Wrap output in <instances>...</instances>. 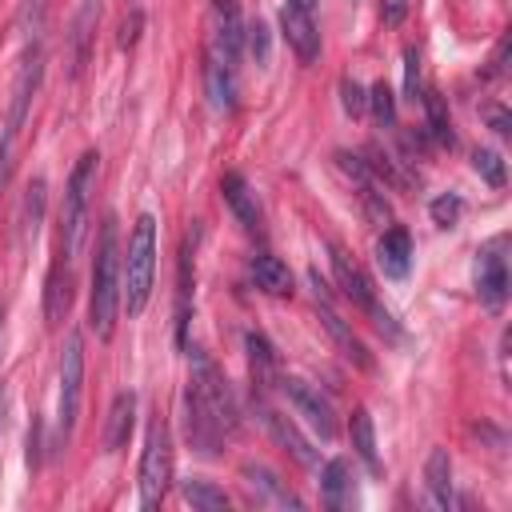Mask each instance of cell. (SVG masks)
Returning <instances> with one entry per match:
<instances>
[{
  "mask_svg": "<svg viewBox=\"0 0 512 512\" xmlns=\"http://www.w3.org/2000/svg\"><path fill=\"white\" fill-rule=\"evenodd\" d=\"M136 428V392H116L104 420V452H120Z\"/></svg>",
  "mask_w": 512,
  "mask_h": 512,
  "instance_id": "cell-21",
  "label": "cell"
},
{
  "mask_svg": "<svg viewBox=\"0 0 512 512\" xmlns=\"http://www.w3.org/2000/svg\"><path fill=\"white\" fill-rule=\"evenodd\" d=\"M488 124H492L500 136H508V132H512V128H508V112H504V108H488Z\"/></svg>",
  "mask_w": 512,
  "mask_h": 512,
  "instance_id": "cell-37",
  "label": "cell"
},
{
  "mask_svg": "<svg viewBox=\"0 0 512 512\" xmlns=\"http://www.w3.org/2000/svg\"><path fill=\"white\" fill-rule=\"evenodd\" d=\"M348 432H352V448H356L360 464L368 468V476H384V464H380V452H376V428H372L368 408H356V412H352Z\"/></svg>",
  "mask_w": 512,
  "mask_h": 512,
  "instance_id": "cell-23",
  "label": "cell"
},
{
  "mask_svg": "<svg viewBox=\"0 0 512 512\" xmlns=\"http://www.w3.org/2000/svg\"><path fill=\"white\" fill-rule=\"evenodd\" d=\"M220 192H224V204H228V208L236 212V220L244 224V232L264 236V212H260L256 192L248 188V180H244L240 172H228V176L220 180Z\"/></svg>",
  "mask_w": 512,
  "mask_h": 512,
  "instance_id": "cell-17",
  "label": "cell"
},
{
  "mask_svg": "<svg viewBox=\"0 0 512 512\" xmlns=\"http://www.w3.org/2000/svg\"><path fill=\"white\" fill-rule=\"evenodd\" d=\"M504 244H508V240L496 236V240H488V244L476 252V296H480V304L492 308V312L504 308V300H508V284H512Z\"/></svg>",
  "mask_w": 512,
  "mask_h": 512,
  "instance_id": "cell-8",
  "label": "cell"
},
{
  "mask_svg": "<svg viewBox=\"0 0 512 512\" xmlns=\"http://www.w3.org/2000/svg\"><path fill=\"white\" fill-rule=\"evenodd\" d=\"M140 20H144L140 8H132V16L120 24V48H132V44H136V36H140Z\"/></svg>",
  "mask_w": 512,
  "mask_h": 512,
  "instance_id": "cell-35",
  "label": "cell"
},
{
  "mask_svg": "<svg viewBox=\"0 0 512 512\" xmlns=\"http://www.w3.org/2000/svg\"><path fill=\"white\" fill-rule=\"evenodd\" d=\"M96 168H100V156L96 152H84L68 176V192H64V212H60V256L72 260L84 244V228H88V204H92V192H96Z\"/></svg>",
  "mask_w": 512,
  "mask_h": 512,
  "instance_id": "cell-4",
  "label": "cell"
},
{
  "mask_svg": "<svg viewBox=\"0 0 512 512\" xmlns=\"http://www.w3.org/2000/svg\"><path fill=\"white\" fill-rule=\"evenodd\" d=\"M0 340H4V304H0Z\"/></svg>",
  "mask_w": 512,
  "mask_h": 512,
  "instance_id": "cell-38",
  "label": "cell"
},
{
  "mask_svg": "<svg viewBox=\"0 0 512 512\" xmlns=\"http://www.w3.org/2000/svg\"><path fill=\"white\" fill-rule=\"evenodd\" d=\"M404 12H408V0H384V4H380V20H384V24H400Z\"/></svg>",
  "mask_w": 512,
  "mask_h": 512,
  "instance_id": "cell-36",
  "label": "cell"
},
{
  "mask_svg": "<svg viewBox=\"0 0 512 512\" xmlns=\"http://www.w3.org/2000/svg\"><path fill=\"white\" fill-rule=\"evenodd\" d=\"M244 44H248V52H252L260 64L268 60V32H264V24H260V20L244 24Z\"/></svg>",
  "mask_w": 512,
  "mask_h": 512,
  "instance_id": "cell-34",
  "label": "cell"
},
{
  "mask_svg": "<svg viewBox=\"0 0 512 512\" xmlns=\"http://www.w3.org/2000/svg\"><path fill=\"white\" fill-rule=\"evenodd\" d=\"M184 408H188V440L204 456H216L220 444L240 428L232 388L204 352H192V380L184 392Z\"/></svg>",
  "mask_w": 512,
  "mask_h": 512,
  "instance_id": "cell-1",
  "label": "cell"
},
{
  "mask_svg": "<svg viewBox=\"0 0 512 512\" xmlns=\"http://www.w3.org/2000/svg\"><path fill=\"white\" fill-rule=\"evenodd\" d=\"M312 288H316V312H320V324H324V332L332 336V344L356 364V368H372V356H368V348L360 344V336L340 320V312L328 304V292H320V272H312Z\"/></svg>",
  "mask_w": 512,
  "mask_h": 512,
  "instance_id": "cell-13",
  "label": "cell"
},
{
  "mask_svg": "<svg viewBox=\"0 0 512 512\" xmlns=\"http://www.w3.org/2000/svg\"><path fill=\"white\" fill-rule=\"evenodd\" d=\"M472 168H476L492 188H504V160H500V152H492V148L472 152Z\"/></svg>",
  "mask_w": 512,
  "mask_h": 512,
  "instance_id": "cell-30",
  "label": "cell"
},
{
  "mask_svg": "<svg viewBox=\"0 0 512 512\" xmlns=\"http://www.w3.org/2000/svg\"><path fill=\"white\" fill-rule=\"evenodd\" d=\"M368 108H372L380 128H396V96H392V88L384 80L368 88Z\"/></svg>",
  "mask_w": 512,
  "mask_h": 512,
  "instance_id": "cell-28",
  "label": "cell"
},
{
  "mask_svg": "<svg viewBox=\"0 0 512 512\" xmlns=\"http://www.w3.org/2000/svg\"><path fill=\"white\" fill-rule=\"evenodd\" d=\"M256 408H260V420H264V428H268V436L296 460V464H304V468H316V452L308 448V440L296 432V424L288 420V416H280L264 396H256Z\"/></svg>",
  "mask_w": 512,
  "mask_h": 512,
  "instance_id": "cell-15",
  "label": "cell"
},
{
  "mask_svg": "<svg viewBox=\"0 0 512 512\" xmlns=\"http://www.w3.org/2000/svg\"><path fill=\"white\" fill-rule=\"evenodd\" d=\"M252 280H256V288L268 292V296H288V292H292V272H288V264H284L280 256H272V252L252 256Z\"/></svg>",
  "mask_w": 512,
  "mask_h": 512,
  "instance_id": "cell-25",
  "label": "cell"
},
{
  "mask_svg": "<svg viewBox=\"0 0 512 512\" xmlns=\"http://www.w3.org/2000/svg\"><path fill=\"white\" fill-rule=\"evenodd\" d=\"M280 28H284V40L288 48L296 52L300 64H312L320 56V28H316V16L308 4H296V0H284L280 8Z\"/></svg>",
  "mask_w": 512,
  "mask_h": 512,
  "instance_id": "cell-11",
  "label": "cell"
},
{
  "mask_svg": "<svg viewBox=\"0 0 512 512\" xmlns=\"http://www.w3.org/2000/svg\"><path fill=\"white\" fill-rule=\"evenodd\" d=\"M424 484L436 508H452V456L448 448H432L424 464Z\"/></svg>",
  "mask_w": 512,
  "mask_h": 512,
  "instance_id": "cell-24",
  "label": "cell"
},
{
  "mask_svg": "<svg viewBox=\"0 0 512 512\" xmlns=\"http://www.w3.org/2000/svg\"><path fill=\"white\" fill-rule=\"evenodd\" d=\"M276 384H280L284 400L292 404V412L304 416L320 440H332V436L340 432V424H336V408H332V400H328L316 384H308V380H300V376H276Z\"/></svg>",
  "mask_w": 512,
  "mask_h": 512,
  "instance_id": "cell-7",
  "label": "cell"
},
{
  "mask_svg": "<svg viewBox=\"0 0 512 512\" xmlns=\"http://www.w3.org/2000/svg\"><path fill=\"white\" fill-rule=\"evenodd\" d=\"M152 280H156V216L144 212L132 224L128 248L120 256V304L128 308V316H140L148 308Z\"/></svg>",
  "mask_w": 512,
  "mask_h": 512,
  "instance_id": "cell-3",
  "label": "cell"
},
{
  "mask_svg": "<svg viewBox=\"0 0 512 512\" xmlns=\"http://www.w3.org/2000/svg\"><path fill=\"white\" fill-rule=\"evenodd\" d=\"M328 252H332V272H336L340 292H344L356 308H364L368 316H376L384 304L376 300V284H372V276L364 272V264H360L344 244H328Z\"/></svg>",
  "mask_w": 512,
  "mask_h": 512,
  "instance_id": "cell-9",
  "label": "cell"
},
{
  "mask_svg": "<svg viewBox=\"0 0 512 512\" xmlns=\"http://www.w3.org/2000/svg\"><path fill=\"white\" fill-rule=\"evenodd\" d=\"M68 264L72 260H64V256H56V264H52V272H48V280H44V320L56 328L64 316H68V308H72V272H68Z\"/></svg>",
  "mask_w": 512,
  "mask_h": 512,
  "instance_id": "cell-20",
  "label": "cell"
},
{
  "mask_svg": "<svg viewBox=\"0 0 512 512\" xmlns=\"http://www.w3.org/2000/svg\"><path fill=\"white\" fill-rule=\"evenodd\" d=\"M424 92V80H420V52L416 48H404V96L416 104Z\"/></svg>",
  "mask_w": 512,
  "mask_h": 512,
  "instance_id": "cell-32",
  "label": "cell"
},
{
  "mask_svg": "<svg viewBox=\"0 0 512 512\" xmlns=\"http://www.w3.org/2000/svg\"><path fill=\"white\" fill-rule=\"evenodd\" d=\"M240 484H244V492L252 496V504H260V508H292V512H300L304 508V500L288 488V480H280L272 468H264V464H244L240 468Z\"/></svg>",
  "mask_w": 512,
  "mask_h": 512,
  "instance_id": "cell-10",
  "label": "cell"
},
{
  "mask_svg": "<svg viewBox=\"0 0 512 512\" xmlns=\"http://www.w3.org/2000/svg\"><path fill=\"white\" fill-rule=\"evenodd\" d=\"M420 104H424V116H428V136L444 148L456 144V132H452V116H448V100L436 92V88H424L420 92Z\"/></svg>",
  "mask_w": 512,
  "mask_h": 512,
  "instance_id": "cell-26",
  "label": "cell"
},
{
  "mask_svg": "<svg viewBox=\"0 0 512 512\" xmlns=\"http://www.w3.org/2000/svg\"><path fill=\"white\" fill-rule=\"evenodd\" d=\"M80 392H84V344L76 332H68V340L60 348V424H56L60 448L72 440V428L80 416Z\"/></svg>",
  "mask_w": 512,
  "mask_h": 512,
  "instance_id": "cell-6",
  "label": "cell"
},
{
  "mask_svg": "<svg viewBox=\"0 0 512 512\" xmlns=\"http://www.w3.org/2000/svg\"><path fill=\"white\" fill-rule=\"evenodd\" d=\"M96 24H100V0H84L72 16V32H68V72L72 80L88 68L92 44H96Z\"/></svg>",
  "mask_w": 512,
  "mask_h": 512,
  "instance_id": "cell-14",
  "label": "cell"
},
{
  "mask_svg": "<svg viewBox=\"0 0 512 512\" xmlns=\"http://www.w3.org/2000/svg\"><path fill=\"white\" fill-rule=\"evenodd\" d=\"M340 100H344V112L348 116H364V108H368V92L356 84V80H340Z\"/></svg>",
  "mask_w": 512,
  "mask_h": 512,
  "instance_id": "cell-33",
  "label": "cell"
},
{
  "mask_svg": "<svg viewBox=\"0 0 512 512\" xmlns=\"http://www.w3.org/2000/svg\"><path fill=\"white\" fill-rule=\"evenodd\" d=\"M320 496H324V504L328 508H336V512H344V508H352L356 504V476H352V464L348 460H328L324 468H320Z\"/></svg>",
  "mask_w": 512,
  "mask_h": 512,
  "instance_id": "cell-19",
  "label": "cell"
},
{
  "mask_svg": "<svg viewBox=\"0 0 512 512\" xmlns=\"http://www.w3.org/2000/svg\"><path fill=\"white\" fill-rule=\"evenodd\" d=\"M172 484V432L168 424L156 416L148 424V436H144V452H140V504L144 508H156L164 500Z\"/></svg>",
  "mask_w": 512,
  "mask_h": 512,
  "instance_id": "cell-5",
  "label": "cell"
},
{
  "mask_svg": "<svg viewBox=\"0 0 512 512\" xmlns=\"http://www.w3.org/2000/svg\"><path fill=\"white\" fill-rule=\"evenodd\" d=\"M376 264H380V272L388 280H404L408 276V268H412V236H408V228L392 224V228L380 232V240H376Z\"/></svg>",
  "mask_w": 512,
  "mask_h": 512,
  "instance_id": "cell-18",
  "label": "cell"
},
{
  "mask_svg": "<svg viewBox=\"0 0 512 512\" xmlns=\"http://www.w3.org/2000/svg\"><path fill=\"white\" fill-rule=\"evenodd\" d=\"M44 180L36 176L32 184H28V196H24V220H20V228H24V236L32 232L36 236V224H40V212H44Z\"/></svg>",
  "mask_w": 512,
  "mask_h": 512,
  "instance_id": "cell-29",
  "label": "cell"
},
{
  "mask_svg": "<svg viewBox=\"0 0 512 512\" xmlns=\"http://www.w3.org/2000/svg\"><path fill=\"white\" fill-rule=\"evenodd\" d=\"M120 228L116 216H104L96 256H92V292H88V324L100 340L112 336L120 312Z\"/></svg>",
  "mask_w": 512,
  "mask_h": 512,
  "instance_id": "cell-2",
  "label": "cell"
},
{
  "mask_svg": "<svg viewBox=\"0 0 512 512\" xmlns=\"http://www.w3.org/2000/svg\"><path fill=\"white\" fill-rule=\"evenodd\" d=\"M460 216H464V200L460 196H440V200H432V220L440 224V228H456L460 224Z\"/></svg>",
  "mask_w": 512,
  "mask_h": 512,
  "instance_id": "cell-31",
  "label": "cell"
},
{
  "mask_svg": "<svg viewBox=\"0 0 512 512\" xmlns=\"http://www.w3.org/2000/svg\"><path fill=\"white\" fill-rule=\"evenodd\" d=\"M204 92H208L212 112H232L236 108V64H228L212 48L204 52Z\"/></svg>",
  "mask_w": 512,
  "mask_h": 512,
  "instance_id": "cell-16",
  "label": "cell"
},
{
  "mask_svg": "<svg viewBox=\"0 0 512 512\" xmlns=\"http://www.w3.org/2000/svg\"><path fill=\"white\" fill-rule=\"evenodd\" d=\"M180 496H184L192 508H200V512H224V508H228L224 488H216L212 480H200V476H188V480L180 484Z\"/></svg>",
  "mask_w": 512,
  "mask_h": 512,
  "instance_id": "cell-27",
  "label": "cell"
},
{
  "mask_svg": "<svg viewBox=\"0 0 512 512\" xmlns=\"http://www.w3.org/2000/svg\"><path fill=\"white\" fill-rule=\"evenodd\" d=\"M244 348H248L252 388H256V392H268V388L276 384V352H272V344H268L260 332H248V336H244Z\"/></svg>",
  "mask_w": 512,
  "mask_h": 512,
  "instance_id": "cell-22",
  "label": "cell"
},
{
  "mask_svg": "<svg viewBox=\"0 0 512 512\" xmlns=\"http://www.w3.org/2000/svg\"><path fill=\"white\" fill-rule=\"evenodd\" d=\"M208 48H212L216 56H224L228 64H236V60H240V48H244V20H240L236 0H212Z\"/></svg>",
  "mask_w": 512,
  "mask_h": 512,
  "instance_id": "cell-12",
  "label": "cell"
},
{
  "mask_svg": "<svg viewBox=\"0 0 512 512\" xmlns=\"http://www.w3.org/2000/svg\"><path fill=\"white\" fill-rule=\"evenodd\" d=\"M296 4H308V8H312V0H296Z\"/></svg>",
  "mask_w": 512,
  "mask_h": 512,
  "instance_id": "cell-39",
  "label": "cell"
}]
</instances>
